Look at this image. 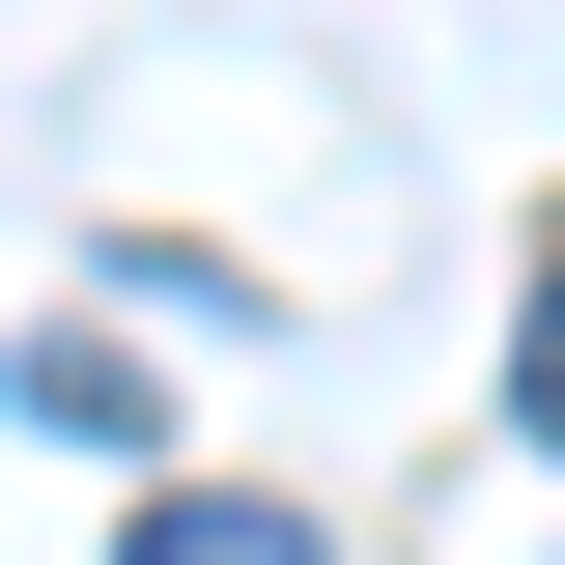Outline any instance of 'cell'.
Segmentation results:
<instances>
[{
  "mask_svg": "<svg viewBox=\"0 0 565 565\" xmlns=\"http://www.w3.org/2000/svg\"><path fill=\"white\" fill-rule=\"evenodd\" d=\"M114 565H311V509H141Z\"/></svg>",
  "mask_w": 565,
  "mask_h": 565,
  "instance_id": "obj_2",
  "label": "cell"
},
{
  "mask_svg": "<svg viewBox=\"0 0 565 565\" xmlns=\"http://www.w3.org/2000/svg\"><path fill=\"white\" fill-rule=\"evenodd\" d=\"M29 424H57V452H141V424H170V396H141L114 340H29Z\"/></svg>",
  "mask_w": 565,
  "mask_h": 565,
  "instance_id": "obj_1",
  "label": "cell"
},
{
  "mask_svg": "<svg viewBox=\"0 0 565 565\" xmlns=\"http://www.w3.org/2000/svg\"><path fill=\"white\" fill-rule=\"evenodd\" d=\"M509 424H537V452H565V282H537V340H509Z\"/></svg>",
  "mask_w": 565,
  "mask_h": 565,
  "instance_id": "obj_3",
  "label": "cell"
}]
</instances>
